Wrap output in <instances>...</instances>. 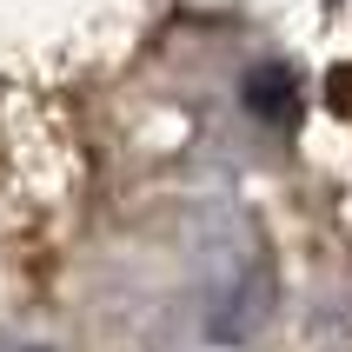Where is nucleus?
I'll return each instance as SVG.
<instances>
[{"instance_id":"f257e3e1","label":"nucleus","mask_w":352,"mask_h":352,"mask_svg":"<svg viewBox=\"0 0 352 352\" xmlns=\"http://www.w3.org/2000/svg\"><path fill=\"white\" fill-rule=\"evenodd\" d=\"M246 113H259L266 126H286V120L299 113L293 74H286V67H253V74H246Z\"/></svg>"},{"instance_id":"f03ea898","label":"nucleus","mask_w":352,"mask_h":352,"mask_svg":"<svg viewBox=\"0 0 352 352\" xmlns=\"http://www.w3.org/2000/svg\"><path fill=\"white\" fill-rule=\"evenodd\" d=\"M266 299H273V273L259 266V273L246 279V286H239L233 299H226V313L213 319V339H226V346H239V339H246V333L259 326V319H266Z\"/></svg>"}]
</instances>
